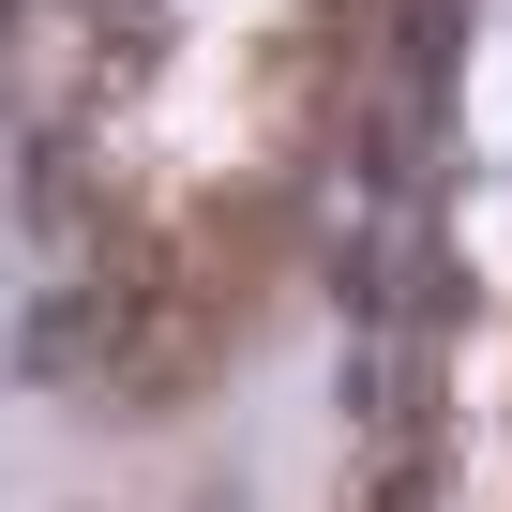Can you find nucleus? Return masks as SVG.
I'll list each match as a JSON object with an SVG mask.
<instances>
[{
    "mask_svg": "<svg viewBox=\"0 0 512 512\" xmlns=\"http://www.w3.org/2000/svg\"><path fill=\"white\" fill-rule=\"evenodd\" d=\"M0 16H16V0H0Z\"/></svg>",
    "mask_w": 512,
    "mask_h": 512,
    "instance_id": "20e7f679",
    "label": "nucleus"
},
{
    "mask_svg": "<svg viewBox=\"0 0 512 512\" xmlns=\"http://www.w3.org/2000/svg\"><path fill=\"white\" fill-rule=\"evenodd\" d=\"M16 362H31V377H91V362H106V287H46Z\"/></svg>",
    "mask_w": 512,
    "mask_h": 512,
    "instance_id": "f257e3e1",
    "label": "nucleus"
},
{
    "mask_svg": "<svg viewBox=\"0 0 512 512\" xmlns=\"http://www.w3.org/2000/svg\"><path fill=\"white\" fill-rule=\"evenodd\" d=\"M106 16H151V0H106Z\"/></svg>",
    "mask_w": 512,
    "mask_h": 512,
    "instance_id": "7ed1b4c3",
    "label": "nucleus"
},
{
    "mask_svg": "<svg viewBox=\"0 0 512 512\" xmlns=\"http://www.w3.org/2000/svg\"><path fill=\"white\" fill-rule=\"evenodd\" d=\"M31 241H76V136H31Z\"/></svg>",
    "mask_w": 512,
    "mask_h": 512,
    "instance_id": "f03ea898",
    "label": "nucleus"
}]
</instances>
